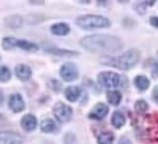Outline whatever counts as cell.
Returning <instances> with one entry per match:
<instances>
[{
	"mask_svg": "<svg viewBox=\"0 0 158 144\" xmlns=\"http://www.w3.org/2000/svg\"><path fill=\"white\" fill-rule=\"evenodd\" d=\"M149 22L152 23V25L158 28V17H152L149 18Z\"/></svg>",
	"mask_w": 158,
	"mask_h": 144,
	"instance_id": "25",
	"label": "cell"
},
{
	"mask_svg": "<svg viewBox=\"0 0 158 144\" xmlns=\"http://www.w3.org/2000/svg\"><path fill=\"white\" fill-rule=\"evenodd\" d=\"M119 144H131V142L129 141V139H127L125 138H122L119 141Z\"/></svg>",
	"mask_w": 158,
	"mask_h": 144,
	"instance_id": "26",
	"label": "cell"
},
{
	"mask_svg": "<svg viewBox=\"0 0 158 144\" xmlns=\"http://www.w3.org/2000/svg\"><path fill=\"white\" fill-rule=\"evenodd\" d=\"M15 74L17 78L22 81H28L32 75L30 67L25 64H19L15 68Z\"/></svg>",
	"mask_w": 158,
	"mask_h": 144,
	"instance_id": "11",
	"label": "cell"
},
{
	"mask_svg": "<svg viewBox=\"0 0 158 144\" xmlns=\"http://www.w3.org/2000/svg\"><path fill=\"white\" fill-rule=\"evenodd\" d=\"M12 78V73L7 66H0V82H7Z\"/></svg>",
	"mask_w": 158,
	"mask_h": 144,
	"instance_id": "22",
	"label": "cell"
},
{
	"mask_svg": "<svg viewBox=\"0 0 158 144\" xmlns=\"http://www.w3.org/2000/svg\"><path fill=\"white\" fill-rule=\"evenodd\" d=\"M81 95V89L78 86H69L65 89V98L69 102L78 101Z\"/></svg>",
	"mask_w": 158,
	"mask_h": 144,
	"instance_id": "13",
	"label": "cell"
},
{
	"mask_svg": "<svg viewBox=\"0 0 158 144\" xmlns=\"http://www.w3.org/2000/svg\"><path fill=\"white\" fill-rule=\"evenodd\" d=\"M109 112V107L106 104L103 102H99L96 105L93 109L90 111V113L88 114L89 118L94 119V120H102Z\"/></svg>",
	"mask_w": 158,
	"mask_h": 144,
	"instance_id": "9",
	"label": "cell"
},
{
	"mask_svg": "<svg viewBox=\"0 0 158 144\" xmlns=\"http://www.w3.org/2000/svg\"><path fill=\"white\" fill-rule=\"evenodd\" d=\"M48 51L54 54V55H61V56H74V55H76V54H78V52H76V51L58 50V49H51Z\"/></svg>",
	"mask_w": 158,
	"mask_h": 144,
	"instance_id": "23",
	"label": "cell"
},
{
	"mask_svg": "<svg viewBox=\"0 0 158 144\" xmlns=\"http://www.w3.org/2000/svg\"><path fill=\"white\" fill-rule=\"evenodd\" d=\"M148 102L145 100H138L136 102L135 109H136L137 112L143 113V112H146L148 110Z\"/></svg>",
	"mask_w": 158,
	"mask_h": 144,
	"instance_id": "24",
	"label": "cell"
},
{
	"mask_svg": "<svg viewBox=\"0 0 158 144\" xmlns=\"http://www.w3.org/2000/svg\"><path fill=\"white\" fill-rule=\"evenodd\" d=\"M41 131L45 134H50L54 132V130L56 129V122L51 118H46L41 122Z\"/></svg>",
	"mask_w": 158,
	"mask_h": 144,
	"instance_id": "16",
	"label": "cell"
},
{
	"mask_svg": "<svg viewBox=\"0 0 158 144\" xmlns=\"http://www.w3.org/2000/svg\"><path fill=\"white\" fill-rule=\"evenodd\" d=\"M98 82L103 88L113 89L120 84V75L114 72H103L98 75Z\"/></svg>",
	"mask_w": 158,
	"mask_h": 144,
	"instance_id": "4",
	"label": "cell"
},
{
	"mask_svg": "<svg viewBox=\"0 0 158 144\" xmlns=\"http://www.w3.org/2000/svg\"><path fill=\"white\" fill-rule=\"evenodd\" d=\"M23 138L15 132H0V144H23Z\"/></svg>",
	"mask_w": 158,
	"mask_h": 144,
	"instance_id": "8",
	"label": "cell"
},
{
	"mask_svg": "<svg viewBox=\"0 0 158 144\" xmlns=\"http://www.w3.org/2000/svg\"><path fill=\"white\" fill-rule=\"evenodd\" d=\"M17 42L18 39L14 38V37H5L2 40V49L5 50H12L14 47H17Z\"/></svg>",
	"mask_w": 158,
	"mask_h": 144,
	"instance_id": "21",
	"label": "cell"
},
{
	"mask_svg": "<svg viewBox=\"0 0 158 144\" xmlns=\"http://www.w3.org/2000/svg\"><path fill=\"white\" fill-rule=\"evenodd\" d=\"M8 106L12 111H14L15 113H19L24 110L25 102L23 96L19 93H16L10 96L8 101Z\"/></svg>",
	"mask_w": 158,
	"mask_h": 144,
	"instance_id": "7",
	"label": "cell"
},
{
	"mask_svg": "<svg viewBox=\"0 0 158 144\" xmlns=\"http://www.w3.org/2000/svg\"><path fill=\"white\" fill-rule=\"evenodd\" d=\"M65 142H66L65 144H72L71 142H69V139H66V140H65Z\"/></svg>",
	"mask_w": 158,
	"mask_h": 144,
	"instance_id": "28",
	"label": "cell"
},
{
	"mask_svg": "<svg viewBox=\"0 0 158 144\" xmlns=\"http://www.w3.org/2000/svg\"><path fill=\"white\" fill-rule=\"evenodd\" d=\"M23 23V18L19 15L9 16L5 18V24L10 28H19Z\"/></svg>",
	"mask_w": 158,
	"mask_h": 144,
	"instance_id": "14",
	"label": "cell"
},
{
	"mask_svg": "<svg viewBox=\"0 0 158 144\" xmlns=\"http://www.w3.org/2000/svg\"><path fill=\"white\" fill-rule=\"evenodd\" d=\"M80 44L88 51L104 54L116 52L122 47V44L118 38L104 34L86 36L81 40Z\"/></svg>",
	"mask_w": 158,
	"mask_h": 144,
	"instance_id": "1",
	"label": "cell"
},
{
	"mask_svg": "<svg viewBox=\"0 0 158 144\" xmlns=\"http://www.w3.org/2000/svg\"><path fill=\"white\" fill-rule=\"evenodd\" d=\"M107 99L113 106H118L121 101V93L116 90H110L107 92Z\"/></svg>",
	"mask_w": 158,
	"mask_h": 144,
	"instance_id": "19",
	"label": "cell"
},
{
	"mask_svg": "<svg viewBox=\"0 0 158 144\" xmlns=\"http://www.w3.org/2000/svg\"><path fill=\"white\" fill-rule=\"evenodd\" d=\"M17 47H19L23 50H27V51H37L39 46L31 42H28V41H24V40H18L17 42Z\"/></svg>",
	"mask_w": 158,
	"mask_h": 144,
	"instance_id": "17",
	"label": "cell"
},
{
	"mask_svg": "<svg viewBox=\"0 0 158 144\" xmlns=\"http://www.w3.org/2000/svg\"><path fill=\"white\" fill-rule=\"evenodd\" d=\"M59 74L63 80L70 82L76 80L79 77V70L78 67L73 63H65L60 67Z\"/></svg>",
	"mask_w": 158,
	"mask_h": 144,
	"instance_id": "6",
	"label": "cell"
},
{
	"mask_svg": "<svg viewBox=\"0 0 158 144\" xmlns=\"http://www.w3.org/2000/svg\"><path fill=\"white\" fill-rule=\"evenodd\" d=\"M114 135L111 132H104L102 133L97 139L98 144H114Z\"/></svg>",
	"mask_w": 158,
	"mask_h": 144,
	"instance_id": "20",
	"label": "cell"
},
{
	"mask_svg": "<svg viewBox=\"0 0 158 144\" xmlns=\"http://www.w3.org/2000/svg\"><path fill=\"white\" fill-rule=\"evenodd\" d=\"M140 51L138 50L132 49L125 51L118 57L108 59L106 64L118 68L119 70L127 71L137 65L140 60Z\"/></svg>",
	"mask_w": 158,
	"mask_h": 144,
	"instance_id": "2",
	"label": "cell"
},
{
	"mask_svg": "<svg viewBox=\"0 0 158 144\" xmlns=\"http://www.w3.org/2000/svg\"><path fill=\"white\" fill-rule=\"evenodd\" d=\"M51 31L56 36H65L70 32V27L65 22H58L52 25Z\"/></svg>",
	"mask_w": 158,
	"mask_h": 144,
	"instance_id": "12",
	"label": "cell"
},
{
	"mask_svg": "<svg viewBox=\"0 0 158 144\" xmlns=\"http://www.w3.org/2000/svg\"><path fill=\"white\" fill-rule=\"evenodd\" d=\"M135 85L139 89L140 91H145L149 87V80L145 75H138L136 77L135 80Z\"/></svg>",
	"mask_w": 158,
	"mask_h": 144,
	"instance_id": "18",
	"label": "cell"
},
{
	"mask_svg": "<svg viewBox=\"0 0 158 144\" xmlns=\"http://www.w3.org/2000/svg\"><path fill=\"white\" fill-rule=\"evenodd\" d=\"M125 116L120 111H114L112 116V124L114 128L120 129L125 124Z\"/></svg>",
	"mask_w": 158,
	"mask_h": 144,
	"instance_id": "15",
	"label": "cell"
},
{
	"mask_svg": "<svg viewBox=\"0 0 158 144\" xmlns=\"http://www.w3.org/2000/svg\"><path fill=\"white\" fill-rule=\"evenodd\" d=\"M76 23L82 29L106 28L111 25V22L107 18L97 15H85L79 17L76 19Z\"/></svg>",
	"mask_w": 158,
	"mask_h": 144,
	"instance_id": "3",
	"label": "cell"
},
{
	"mask_svg": "<svg viewBox=\"0 0 158 144\" xmlns=\"http://www.w3.org/2000/svg\"><path fill=\"white\" fill-rule=\"evenodd\" d=\"M20 126L26 132H32L37 127V118L31 113L25 114L20 120Z\"/></svg>",
	"mask_w": 158,
	"mask_h": 144,
	"instance_id": "10",
	"label": "cell"
},
{
	"mask_svg": "<svg viewBox=\"0 0 158 144\" xmlns=\"http://www.w3.org/2000/svg\"><path fill=\"white\" fill-rule=\"evenodd\" d=\"M4 101V94H3V90L0 88V105L2 104Z\"/></svg>",
	"mask_w": 158,
	"mask_h": 144,
	"instance_id": "27",
	"label": "cell"
},
{
	"mask_svg": "<svg viewBox=\"0 0 158 144\" xmlns=\"http://www.w3.org/2000/svg\"><path fill=\"white\" fill-rule=\"evenodd\" d=\"M52 113L56 119L60 123H66L72 118L73 109L62 102H57L53 106Z\"/></svg>",
	"mask_w": 158,
	"mask_h": 144,
	"instance_id": "5",
	"label": "cell"
},
{
	"mask_svg": "<svg viewBox=\"0 0 158 144\" xmlns=\"http://www.w3.org/2000/svg\"><path fill=\"white\" fill-rule=\"evenodd\" d=\"M157 60H158V52H157Z\"/></svg>",
	"mask_w": 158,
	"mask_h": 144,
	"instance_id": "29",
	"label": "cell"
}]
</instances>
